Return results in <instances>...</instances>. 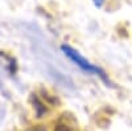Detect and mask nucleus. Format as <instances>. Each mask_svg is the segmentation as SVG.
Instances as JSON below:
<instances>
[{
    "instance_id": "nucleus-4",
    "label": "nucleus",
    "mask_w": 132,
    "mask_h": 131,
    "mask_svg": "<svg viewBox=\"0 0 132 131\" xmlns=\"http://www.w3.org/2000/svg\"><path fill=\"white\" fill-rule=\"evenodd\" d=\"M29 131H45L42 127H37V128H33V130H29Z\"/></svg>"
},
{
    "instance_id": "nucleus-1",
    "label": "nucleus",
    "mask_w": 132,
    "mask_h": 131,
    "mask_svg": "<svg viewBox=\"0 0 132 131\" xmlns=\"http://www.w3.org/2000/svg\"><path fill=\"white\" fill-rule=\"evenodd\" d=\"M62 52L68 56L75 65H78V66L81 68V69H83L85 72H89V73H94V74H96V75H99L102 80H104L106 82H108V80H107V77H106V73L101 69V68H98V66H95V65H93L90 61H87L83 56H81V54L77 52L75 49H73V48H70V47H68V45H62Z\"/></svg>"
},
{
    "instance_id": "nucleus-2",
    "label": "nucleus",
    "mask_w": 132,
    "mask_h": 131,
    "mask_svg": "<svg viewBox=\"0 0 132 131\" xmlns=\"http://www.w3.org/2000/svg\"><path fill=\"white\" fill-rule=\"evenodd\" d=\"M54 131H79L77 119L70 113H63L57 119Z\"/></svg>"
},
{
    "instance_id": "nucleus-3",
    "label": "nucleus",
    "mask_w": 132,
    "mask_h": 131,
    "mask_svg": "<svg viewBox=\"0 0 132 131\" xmlns=\"http://www.w3.org/2000/svg\"><path fill=\"white\" fill-rule=\"evenodd\" d=\"M94 2V4L98 7V8H101L102 5H103V3H104V0H93Z\"/></svg>"
}]
</instances>
